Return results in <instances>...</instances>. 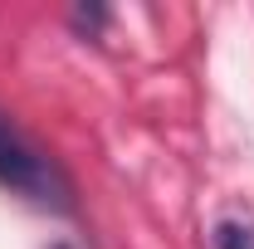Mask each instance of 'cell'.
Returning a JSON list of instances; mask_svg holds the SVG:
<instances>
[{
    "mask_svg": "<svg viewBox=\"0 0 254 249\" xmlns=\"http://www.w3.org/2000/svg\"><path fill=\"white\" fill-rule=\"evenodd\" d=\"M0 186L25 195L39 210H68V181L20 127L0 113Z\"/></svg>",
    "mask_w": 254,
    "mask_h": 249,
    "instance_id": "6da1fadb",
    "label": "cell"
},
{
    "mask_svg": "<svg viewBox=\"0 0 254 249\" xmlns=\"http://www.w3.org/2000/svg\"><path fill=\"white\" fill-rule=\"evenodd\" d=\"M220 249H254V235L245 225H220Z\"/></svg>",
    "mask_w": 254,
    "mask_h": 249,
    "instance_id": "7a4b0ae2",
    "label": "cell"
}]
</instances>
